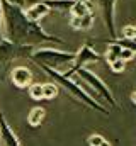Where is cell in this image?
Wrapping results in <instances>:
<instances>
[{"label":"cell","mask_w":136,"mask_h":146,"mask_svg":"<svg viewBox=\"0 0 136 146\" xmlns=\"http://www.w3.org/2000/svg\"><path fill=\"white\" fill-rule=\"evenodd\" d=\"M2 27H3V37L19 46L34 48L37 44H60V46L67 44L58 36L48 34L39 26V22H31L26 17L24 9L10 5L7 2H2Z\"/></svg>","instance_id":"6da1fadb"},{"label":"cell","mask_w":136,"mask_h":146,"mask_svg":"<svg viewBox=\"0 0 136 146\" xmlns=\"http://www.w3.org/2000/svg\"><path fill=\"white\" fill-rule=\"evenodd\" d=\"M41 70L44 73H48L55 82H58L61 87H65L68 92L77 99V100H80L82 104H85L87 107H90V109L94 110H99V112H102V114H107L109 110L105 109L102 104H99L94 97H90L83 88H82V85H78L75 80H71V78H67V76H63L60 72H56V70H51V68H48V66H41Z\"/></svg>","instance_id":"7a4b0ae2"},{"label":"cell","mask_w":136,"mask_h":146,"mask_svg":"<svg viewBox=\"0 0 136 146\" xmlns=\"http://www.w3.org/2000/svg\"><path fill=\"white\" fill-rule=\"evenodd\" d=\"M31 60L36 61L39 66H48V68L58 72V68L73 63V60H75V53L61 51V49H55V48H37V49H34L33 51Z\"/></svg>","instance_id":"3957f363"},{"label":"cell","mask_w":136,"mask_h":146,"mask_svg":"<svg viewBox=\"0 0 136 146\" xmlns=\"http://www.w3.org/2000/svg\"><path fill=\"white\" fill-rule=\"evenodd\" d=\"M75 75H77V80H78V82H82L83 85H89V87H90V90L87 92L90 97H92V92H95L99 97H102L104 100L109 102L111 107H117V102H116V99H114L111 88H109L94 72H90V70H87V68H82V70H78Z\"/></svg>","instance_id":"277c9868"},{"label":"cell","mask_w":136,"mask_h":146,"mask_svg":"<svg viewBox=\"0 0 136 146\" xmlns=\"http://www.w3.org/2000/svg\"><path fill=\"white\" fill-rule=\"evenodd\" d=\"M34 48L31 46H19L5 37L0 39V63H10L17 58H31Z\"/></svg>","instance_id":"5b68a950"},{"label":"cell","mask_w":136,"mask_h":146,"mask_svg":"<svg viewBox=\"0 0 136 146\" xmlns=\"http://www.w3.org/2000/svg\"><path fill=\"white\" fill-rule=\"evenodd\" d=\"M99 60H101V54H99L97 51H94L89 44H83V46L78 49V53H75V60H73V63H71V68L67 70V72H63L61 75L67 76V78H71L78 70L85 68L87 63H94V61H99Z\"/></svg>","instance_id":"8992f818"},{"label":"cell","mask_w":136,"mask_h":146,"mask_svg":"<svg viewBox=\"0 0 136 146\" xmlns=\"http://www.w3.org/2000/svg\"><path fill=\"white\" fill-rule=\"evenodd\" d=\"M92 3L99 7L101 15L104 19V24H105V27L111 34V39L116 41L117 34H116V27H114V19H116V3H117V0H92Z\"/></svg>","instance_id":"52a82bcc"},{"label":"cell","mask_w":136,"mask_h":146,"mask_svg":"<svg viewBox=\"0 0 136 146\" xmlns=\"http://www.w3.org/2000/svg\"><path fill=\"white\" fill-rule=\"evenodd\" d=\"M0 139H2V146H21V141H19L17 134L9 126V122H7L2 110H0Z\"/></svg>","instance_id":"ba28073f"},{"label":"cell","mask_w":136,"mask_h":146,"mask_svg":"<svg viewBox=\"0 0 136 146\" xmlns=\"http://www.w3.org/2000/svg\"><path fill=\"white\" fill-rule=\"evenodd\" d=\"M10 80H12V83L15 87L27 88V87L33 85V73H31L29 68H26V66H17V68H14L12 73H10Z\"/></svg>","instance_id":"9c48e42d"},{"label":"cell","mask_w":136,"mask_h":146,"mask_svg":"<svg viewBox=\"0 0 136 146\" xmlns=\"http://www.w3.org/2000/svg\"><path fill=\"white\" fill-rule=\"evenodd\" d=\"M49 12H51V9H49L48 5H44L43 2H36L31 7H27V10H24L26 17H27L31 22H39V21H41L43 17H46Z\"/></svg>","instance_id":"30bf717a"},{"label":"cell","mask_w":136,"mask_h":146,"mask_svg":"<svg viewBox=\"0 0 136 146\" xmlns=\"http://www.w3.org/2000/svg\"><path fill=\"white\" fill-rule=\"evenodd\" d=\"M70 24L77 31H89L92 27V24H94V15L89 14L85 17H71L70 19Z\"/></svg>","instance_id":"8fae6325"},{"label":"cell","mask_w":136,"mask_h":146,"mask_svg":"<svg viewBox=\"0 0 136 146\" xmlns=\"http://www.w3.org/2000/svg\"><path fill=\"white\" fill-rule=\"evenodd\" d=\"M68 12H70L71 17H85V15L92 14V12H90V5H89L87 2H78V0L73 2V5L70 7Z\"/></svg>","instance_id":"7c38bea8"},{"label":"cell","mask_w":136,"mask_h":146,"mask_svg":"<svg viewBox=\"0 0 136 146\" xmlns=\"http://www.w3.org/2000/svg\"><path fill=\"white\" fill-rule=\"evenodd\" d=\"M44 117H46V110L43 109V107H33L31 112L27 114V122H29V126L37 127V126L43 124Z\"/></svg>","instance_id":"4fadbf2b"},{"label":"cell","mask_w":136,"mask_h":146,"mask_svg":"<svg viewBox=\"0 0 136 146\" xmlns=\"http://www.w3.org/2000/svg\"><path fill=\"white\" fill-rule=\"evenodd\" d=\"M43 2L44 5H48L51 10H60V12H65V10H70V7L73 5L75 0H39Z\"/></svg>","instance_id":"5bb4252c"},{"label":"cell","mask_w":136,"mask_h":146,"mask_svg":"<svg viewBox=\"0 0 136 146\" xmlns=\"http://www.w3.org/2000/svg\"><path fill=\"white\" fill-rule=\"evenodd\" d=\"M121 51H123V46L117 44V42H114V41H111V44L107 48V54H105V60L109 61V65L112 61H116V60L121 58Z\"/></svg>","instance_id":"9a60e30c"},{"label":"cell","mask_w":136,"mask_h":146,"mask_svg":"<svg viewBox=\"0 0 136 146\" xmlns=\"http://www.w3.org/2000/svg\"><path fill=\"white\" fill-rule=\"evenodd\" d=\"M58 95V85L56 83H44L43 85V99L53 100Z\"/></svg>","instance_id":"2e32d148"},{"label":"cell","mask_w":136,"mask_h":146,"mask_svg":"<svg viewBox=\"0 0 136 146\" xmlns=\"http://www.w3.org/2000/svg\"><path fill=\"white\" fill-rule=\"evenodd\" d=\"M29 95L34 100H43V85L41 83H33L29 87Z\"/></svg>","instance_id":"e0dca14e"},{"label":"cell","mask_w":136,"mask_h":146,"mask_svg":"<svg viewBox=\"0 0 136 146\" xmlns=\"http://www.w3.org/2000/svg\"><path fill=\"white\" fill-rule=\"evenodd\" d=\"M124 68H126V63H124L123 60H116V61L111 63V70H112L114 73H123Z\"/></svg>","instance_id":"ac0fdd59"},{"label":"cell","mask_w":136,"mask_h":146,"mask_svg":"<svg viewBox=\"0 0 136 146\" xmlns=\"http://www.w3.org/2000/svg\"><path fill=\"white\" fill-rule=\"evenodd\" d=\"M102 141H104V136H101V134H92L87 139V145L89 146H101Z\"/></svg>","instance_id":"d6986e66"},{"label":"cell","mask_w":136,"mask_h":146,"mask_svg":"<svg viewBox=\"0 0 136 146\" xmlns=\"http://www.w3.org/2000/svg\"><path fill=\"white\" fill-rule=\"evenodd\" d=\"M123 37L128 41H135V26H126L123 29Z\"/></svg>","instance_id":"ffe728a7"},{"label":"cell","mask_w":136,"mask_h":146,"mask_svg":"<svg viewBox=\"0 0 136 146\" xmlns=\"http://www.w3.org/2000/svg\"><path fill=\"white\" fill-rule=\"evenodd\" d=\"M135 56H136V54L131 51V49H128V48H123V51H121V58H119V60H123V61L126 63V61H131Z\"/></svg>","instance_id":"44dd1931"},{"label":"cell","mask_w":136,"mask_h":146,"mask_svg":"<svg viewBox=\"0 0 136 146\" xmlns=\"http://www.w3.org/2000/svg\"><path fill=\"white\" fill-rule=\"evenodd\" d=\"M2 2H7V3H10V5H15V7H21V9H22L27 0H2Z\"/></svg>","instance_id":"7402d4cb"},{"label":"cell","mask_w":136,"mask_h":146,"mask_svg":"<svg viewBox=\"0 0 136 146\" xmlns=\"http://www.w3.org/2000/svg\"><path fill=\"white\" fill-rule=\"evenodd\" d=\"M131 102L136 106V90H135V92H131Z\"/></svg>","instance_id":"603a6c76"},{"label":"cell","mask_w":136,"mask_h":146,"mask_svg":"<svg viewBox=\"0 0 136 146\" xmlns=\"http://www.w3.org/2000/svg\"><path fill=\"white\" fill-rule=\"evenodd\" d=\"M0 27H2V2H0Z\"/></svg>","instance_id":"cb8c5ba5"},{"label":"cell","mask_w":136,"mask_h":146,"mask_svg":"<svg viewBox=\"0 0 136 146\" xmlns=\"http://www.w3.org/2000/svg\"><path fill=\"white\" fill-rule=\"evenodd\" d=\"M101 146H111V143H109V141H105V139H104V141H102V145Z\"/></svg>","instance_id":"d4e9b609"},{"label":"cell","mask_w":136,"mask_h":146,"mask_svg":"<svg viewBox=\"0 0 136 146\" xmlns=\"http://www.w3.org/2000/svg\"><path fill=\"white\" fill-rule=\"evenodd\" d=\"M78 2H87V3H89V0H78Z\"/></svg>","instance_id":"484cf974"},{"label":"cell","mask_w":136,"mask_h":146,"mask_svg":"<svg viewBox=\"0 0 136 146\" xmlns=\"http://www.w3.org/2000/svg\"><path fill=\"white\" fill-rule=\"evenodd\" d=\"M116 146H119V141H116Z\"/></svg>","instance_id":"4316f807"}]
</instances>
